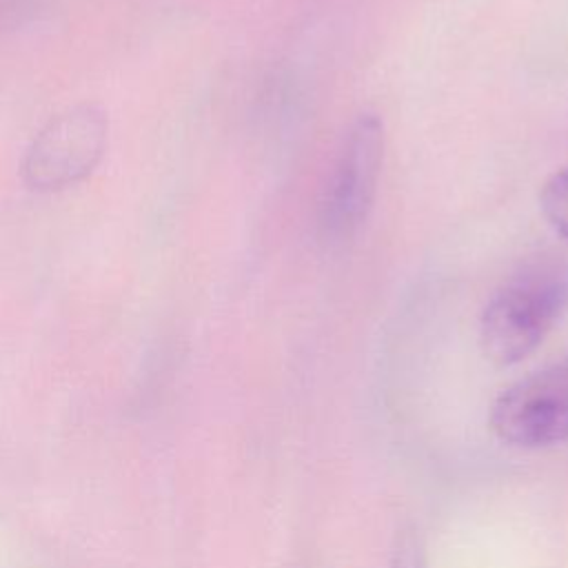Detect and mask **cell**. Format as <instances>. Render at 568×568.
<instances>
[{
    "mask_svg": "<svg viewBox=\"0 0 568 568\" xmlns=\"http://www.w3.org/2000/svg\"><path fill=\"white\" fill-rule=\"evenodd\" d=\"M568 306V273L559 264H530L484 306L479 346L497 366L526 359Z\"/></svg>",
    "mask_w": 568,
    "mask_h": 568,
    "instance_id": "obj_1",
    "label": "cell"
},
{
    "mask_svg": "<svg viewBox=\"0 0 568 568\" xmlns=\"http://www.w3.org/2000/svg\"><path fill=\"white\" fill-rule=\"evenodd\" d=\"M109 120L95 104H75L53 115L31 140L22 182L38 193L64 191L93 173L106 151Z\"/></svg>",
    "mask_w": 568,
    "mask_h": 568,
    "instance_id": "obj_2",
    "label": "cell"
},
{
    "mask_svg": "<svg viewBox=\"0 0 568 568\" xmlns=\"http://www.w3.org/2000/svg\"><path fill=\"white\" fill-rule=\"evenodd\" d=\"M384 162V122L362 113L348 129L322 202V233L328 242L351 240L366 222Z\"/></svg>",
    "mask_w": 568,
    "mask_h": 568,
    "instance_id": "obj_3",
    "label": "cell"
},
{
    "mask_svg": "<svg viewBox=\"0 0 568 568\" xmlns=\"http://www.w3.org/2000/svg\"><path fill=\"white\" fill-rule=\"evenodd\" d=\"M493 433L517 448L568 442V359L510 384L490 406Z\"/></svg>",
    "mask_w": 568,
    "mask_h": 568,
    "instance_id": "obj_4",
    "label": "cell"
},
{
    "mask_svg": "<svg viewBox=\"0 0 568 568\" xmlns=\"http://www.w3.org/2000/svg\"><path fill=\"white\" fill-rule=\"evenodd\" d=\"M539 206L555 233L568 240V166L559 169L544 182Z\"/></svg>",
    "mask_w": 568,
    "mask_h": 568,
    "instance_id": "obj_5",
    "label": "cell"
},
{
    "mask_svg": "<svg viewBox=\"0 0 568 568\" xmlns=\"http://www.w3.org/2000/svg\"><path fill=\"white\" fill-rule=\"evenodd\" d=\"M390 568H428L426 548L417 528L397 530L390 548Z\"/></svg>",
    "mask_w": 568,
    "mask_h": 568,
    "instance_id": "obj_6",
    "label": "cell"
},
{
    "mask_svg": "<svg viewBox=\"0 0 568 568\" xmlns=\"http://www.w3.org/2000/svg\"><path fill=\"white\" fill-rule=\"evenodd\" d=\"M40 0H0V29L22 22Z\"/></svg>",
    "mask_w": 568,
    "mask_h": 568,
    "instance_id": "obj_7",
    "label": "cell"
}]
</instances>
